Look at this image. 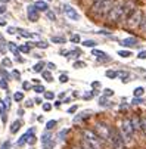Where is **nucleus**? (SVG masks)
Here are the masks:
<instances>
[{
	"label": "nucleus",
	"mask_w": 146,
	"mask_h": 149,
	"mask_svg": "<svg viewBox=\"0 0 146 149\" xmlns=\"http://www.w3.org/2000/svg\"><path fill=\"white\" fill-rule=\"evenodd\" d=\"M122 8H124V0H118L114 2L112 8L109 9L106 19L111 24H117V22H122Z\"/></svg>",
	"instance_id": "obj_1"
},
{
	"label": "nucleus",
	"mask_w": 146,
	"mask_h": 149,
	"mask_svg": "<svg viewBox=\"0 0 146 149\" xmlns=\"http://www.w3.org/2000/svg\"><path fill=\"white\" fill-rule=\"evenodd\" d=\"M120 133L124 139L126 143H131L133 142V137H134V130L131 127V123H130V118H124L121 121V125H120Z\"/></svg>",
	"instance_id": "obj_2"
},
{
	"label": "nucleus",
	"mask_w": 146,
	"mask_h": 149,
	"mask_svg": "<svg viewBox=\"0 0 146 149\" xmlns=\"http://www.w3.org/2000/svg\"><path fill=\"white\" fill-rule=\"evenodd\" d=\"M112 5H114V0H100V2H95L92 5V12L97 16H105V15H108Z\"/></svg>",
	"instance_id": "obj_3"
},
{
	"label": "nucleus",
	"mask_w": 146,
	"mask_h": 149,
	"mask_svg": "<svg viewBox=\"0 0 146 149\" xmlns=\"http://www.w3.org/2000/svg\"><path fill=\"white\" fill-rule=\"evenodd\" d=\"M102 142H109V136H111V127L106 124V123H103V121H97L95 124V130H93Z\"/></svg>",
	"instance_id": "obj_4"
},
{
	"label": "nucleus",
	"mask_w": 146,
	"mask_h": 149,
	"mask_svg": "<svg viewBox=\"0 0 146 149\" xmlns=\"http://www.w3.org/2000/svg\"><path fill=\"white\" fill-rule=\"evenodd\" d=\"M83 139H84L87 143H90L95 149H102V146H103V142L100 140V137L93 130H89V129L83 130Z\"/></svg>",
	"instance_id": "obj_5"
},
{
	"label": "nucleus",
	"mask_w": 146,
	"mask_h": 149,
	"mask_svg": "<svg viewBox=\"0 0 146 149\" xmlns=\"http://www.w3.org/2000/svg\"><path fill=\"white\" fill-rule=\"evenodd\" d=\"M109 143L112 145L114 149H126V142H124V139H122V136H121L118 129H112V127H111Z\"/></svg>",
	"instance_id": "obj_6"
},
{
	"label": "nucleus",
	"mask_w": 146,
	"mask_h": 149,
	"mask_svg": "<svg viewBox=\"0 0 146 149\" xmlns=\"http://www.w3.org/2000/svg\"><path fill=\"white\" fill-rule=\"evenodd\" d=\"M142 19H143V13H142V10H140V9H136V10L130 15V18L126 21V25H127V28H130V30L139 28L140 24H142Z\"/></svg>",
	"instance_id": "obj_7"
},
{
	"label": "nucleus",
	"mask_w": 146,
	"mask_h": 149,
	"mask_svg": "<svg viewBox=\"0 0 146 149\" xmlns=\"http://www.w3.org/2000/svg\"><path fill=\"white\" fill-rule=\"evenodd\" d=\"M134 10H136V6H134L133 0H127V2H124V8H122V22H124V21H127Z\"/></svg>",
	"instance_id": "obj_8"
},
{
	"label": "nucleus",
	"mask_w": 146,
	"mask_h": 149,
	"mask_svg": "<svg viewBox=\"0 0 146 149\" xmlns=\"http://www.w3.org/2000/svg\"><path fill=\"white\" fill-rule=\"evenodd\" d=\"M64 13H65V16H67L68 19H71V21H78V19H80L78 12H77L72 6H70V5H65V6H64Z\"/></svg>",
	"instance_id": "obj_9"
},
{
	"label": "nucleus",
	"mask_w": 146,
	"mask_h": 149,
	"mask_svg": "<svg viewBox=\"0 0 146 149\" xmlns=\"http://www.w3.org/2000/svg\"><path fill=\"white\" fill-rule=\"evenodd\" d=\"M27 16H28V19L31 21V22H35V21H38V10L33 5H30L27 8Z\"/></svg>",
	"instance_id": "obj_10"
},
{
	"label": "nucleus",
	"mask_w": 146,
	"mask_h": 149,
	"mask_svg": "<svg viewBox=\"0 0 146 149\" xmlns=\"http://www.w3.org/2000/svg\"><path fill=\"white\" fill-rule=\"evenodd\" d=\"M130 123H131V127H133V130L134 133L140 132V125H142V121H140V117L139 115H134L130 118Z\"/></svg>",
	"instance_id": "obj_11"
},
{
	"label": "nucleus",
	"mask_w": 146,
	"mask_h": 149,
	"mask_svg": "<svg viewBox=\"0 0 146 149\" xmlns=\"http://www.w3.org/2000/svg\"><path fill=\"white\" fill-rule=\"evenodd\" d=\"M38 12H47L50 8H49V5H47V2H43V0H38V2H35L34 5H33Z\"/></svg>",
	"instance_id": "obj_12"
},
{
	"label": "nucleus",
	"mask_w": 146,
	"mask_h": 149,
	"mask_svg": "<svg viewBox=\"0 0 146 149\" xmlns=\"http://www.w3.org/2000/svg\"><path fill=\"white\" fill-rule=\"evenodd\" d=\"M137 38H134V37H129V38H124V40H121V45L124 46V47H133V46H137Z\"/></svg>",
	"instance_id": "obj_13"
},
{
	"label": "nucleus",
	"mask_w": 146,
	"mask_h": 149,
	"mask_svg": "<svg viewBox=\"0 0 146 149\" xmlns=\"http://www.w3.org/2000/svg\"><path fill=\"white\" fill-rule=\"evenodd\" d=\"M93 56H96V59L97 61H109L111 58L108 56V53H105V52H102V50H97V49H93Z\"/></svg>",
	"instance_id": "obj_14"
},
{
	"label": "nucleus",
	"mask_w": 146,
	"mask_h": 149,
	"mask_svg": "<svg viewBox=\"0 0 146 149\" xmlns=\"http://www.w3.org/2000/svg\"><path fill=\"white\" fill-rule=\"evenodd\" d=\"M44 67H46L44 62H38V63H35V65L33 67V71L34 72H43V68Z\"/></svg>",
	"instance_id": "obj_15"
},
{
	"label": "nucleus",
	"mask_w": 146,
	"mask_h": 149,
	"mask_svg": "<svg viewBox=\"0 0 146 149\" xmlns=\"http://www.w3.org/2000/svg\"><path fill=\"white\" fill-rule=\"evenodd\" d=\"M16 31H19V33H21V37H25V38H33V37H34V34H33V33H30V31H27V30L16 28Z\"/></svg>",
	"instance_id": "obj_16"
},
{
	"label": "nucleus",
	"mask_w": 146,
	"mask_h": 149,
	"mask_svg": "<svg viewBox=\"0 0 146 149\" xmlns=\"http://www.w3.org/2000/svg\"><path fill=\"white\" fill-rule=\"evenodd\" d=\"M19 129H21V121H19V120H16V121L12 124V127H10V133H12V134H15Z\"/></svg>",
	"instance_id": "obj_17"
},
{
	"label": "nucleus",
	"mask_w": 146,
	"mask_h": 149,
	"mask_svg": "<svg viewBox=\"0 0 146 149\" xmlns=\"http://www.w3.org/2000/svg\"><path fill=\"white\" fill-rule=\"evenodd\" d=\"M118 77H121L122 81H129V78H130V72H127V71H118Z\"/></svg>",
	"instance_id": "obj_18"
},
{
	"label": "nucleus",
	"mask_w": 146,
	"mask_h": 149,
	"mask_svg": "<svg viewBox=\"0 0 146 149\" xmlns=\"http://www.w3.org/2000/svg\"><path fill=\"white\" fill-rule=\"evenodd\" d=\"M78 146H80L81 149H95V148H93L90 143H87L84 139H81V140H80V145H78Z\"/></svg>",
	"instance_id": "obj_19"
},
{
	"label": "nucleus",
	"mask_w": 146,
	"mask_h": 149,
	"mask_svg": "<svg viewBox=\"0 0 146 149\" xmlns=\"http://www.w3.org/2000/svg\"><path fill=\"white\" fill-rule=\"evenodd\" d=\"M96 45H97V43H96L95 40H84V41H83V46H86V47H93V49H95Z\"/></svg>",
	"instance_id": "obj_20"
},
{
	"label": "nucleus",
	"mask_w": 146,
	"mask_h": 149,
	"mask_svg": "<svg viewBox=\"0 0 146 149\" xmlns=\"http://www.w3.org/2000/svg\"><path fill=\"white\" fill-rule=\"evenodd\" d=\"M9 46H8V49L10 50V52H13V55L15 56H19V50L16 49V46H15V43H8Z\"/></svg>",
	"instance_id": "obj_21"
},
{
	"label": "nucleus",
	"mask_w": 146,
	"mask_h": 149,
	"mask_svg": "<svg viewBox=\"0 0 146 149\" xmlns=\"http://www.w3.org/2000/svg\"><path fill=\"white\" fill-rule=\"evenodd\" d=\"M140 121H142V125H140V130L143 132V134L146 136V115L140 117Z\"/></svg>",
	"instance_id": "obj_22"
},
{
	"label": "nucleus",
	"mask_w": 146,
	"mask_h": 149,
	"mask_svg": "<svg viewBox=\"0 0 146 149\" xmlns=\"http://www.w3.org/2000/svg\"><path fill=\"white\" fill-rule=\"evenodd\" d=\"M118 55L122 56V58H130V56H133V53H131L130 50H118Z\"/></svg>",
	"instance_id": "obj_23"
},
{
	"label": "nucleus",
	"mask_w": 146,
	"mask_h": 149,
	"mask_svg": "<svg viewBox=\"0 0 146 149\" xmlns=\"http://www.w3.org/2000/svg\"><path fill=\"white\" fill-rule=\"evenodd\" d=\"M133 93H134V97H140V96L145 93V89H143V87H136Z\"/></svg>",
	"instance_id": "obj_24"
},
{
	"label": "nucleus",
	"mask_w": 146,
	"mask_h": 149,
	"mask_svg": "<svg viewBox=\"0 0 146 149\" xmlns=\"http://www.w3.org/2000/svg\"><path fill=\"white\" fill-rule=\"evenodd\" d=\"M18 50H19V52H22V53H28L31 49H30V45H22V46H19V47H18Z\"/></svg>",
	"instance_id": "obj_25"
},
{
	"label": "nucleus",
	"mask_w": 146,
	"mask_h": 149,
	"mask_svg": "<svg viewBox=\"0 0 146 149\" xmlns=\"http://www.w3.org/2000/svg\"><path fill=\"white\" fill-rule=\"evenodd\" d=\"M41 75H43V78L47 80V81H53V77H52V74L49 71H43V72H41Z\"/></svg>",
	"instance_id": "obj_26"
},
{
	"label": "nucleus",
	"mask_w": 146,
	"mask_h": 149,
	"mask_svg": "<svg viewBox=\"0 0 146 149\" xmlns=\"http://www.w3.org/2000/svg\"><path fill=\"white\" fill-rule=\"evenodd\" d=\"M13 99H15L16 102H21V100L24 99V93H22V92H16V93L13 95Z\"/></svg>",
	"instance_id": "obj_27"
},
{
	"label": "nucleus",
	"mask_w": 146,
	"mask_h": 149,
	"mask_svg": "<svg viewBox=\"0 0 146 149\" xmlns=\"http://www.w3.org/2000/svg\"><path fill=\"white\" fill-rule=\"evenodd\" d=\"M105 75H106L108 78H117V77H118V71H106Z\"/></svg>",
	"instance_id": "obj_28"
},
{
	"label": "nucleus",
	"mask_w": 146,
	"mask_h": 149,
	"mask_svg": "<svg viewBox=\"0 0 146 149\" xmlns=\"http://www.w3.org/2000/svg\"><path fill=\"white\" fill-rule=\"evenodd\" d=\"M53 146H55V142H53L52 139H50V140H47L46 143H43V149H52Z\"/></svg>",
	"instance_id": "obj_29"
},
{
	"label": "nucleus",
	"mask_w": 146,
	"mask_h": 149,
	"mask_svg": "<svg viewBox=\"0 0 146 149\" xmlns=\"http://www.w3.org/2000/svg\"><path fill=\"white\" fill-rule=\"evenodd\" d=\"M67 134H68V129H64V130H60V132H59V134H58L59 140H64Z\"/></svg>",
	"instance_id": "obj_30"
},
{
	"label": "nucleus",
	"mask_w": 146,
	"mask_h": 149,
	"mask_svg": "<svg viewBox=\"0 0 146 149\" xmlns=\"http://www.w3.org/2000/svg\"><path fill=\"white\" fill-rule=\"evenodd\" d=\"M70 40H71V43L77 45V43H80V40H81V38H80V36H78V34H74V36H71V38H70Z\"/></svg>",
	"instance_id": "obj_31"
},
{
	"label": "nucleus",
	"mask_w": 146,
	"mask_h": 149,
	"mask_svg": "<svg viewBox=\"0 0 146 149\" xmlns=\"http://www.w3.org/2000/svg\"><path fill=\"white\" fill-rule=\"evenodd\" d=\"M46 16H47L50 21H55V19H56V15H55V12H53V10H50V9L46 12Z\"/></svg>",
	"instance_id": "obj_32"
},
{
	"label": "nucleus",
	"mask_w": 146,
	"mask_h": 149,
	"mask_svg": "<svg viewBox=\"0 0 146 149\" xmlns=\"http://www.w3.org/2000/svg\"><path fill=\"white\" fill-rule=\"evenodd\" d=\"M34 92L35 93H44V87L41 84H37V86H34Z\"/></svg>",
	"instance_id": "obj_33"
},
{
	"label": "nucleus",
	"mask_w": 146,
	"mask_h": 149,
	"mask_svg": "<svg viewBox=\"0 0 146 149\" xmlns=\"http://www.w3.org/2000/svg\"><path fill=\"white\" fill-rule=\"evenodd\" d=\"M52 41H53V43H65V38L64 37H52Z\"/></svg>",
	"instance_id": "obj_34"
},
{
	"label": "nucleus",
	"mask_w": 146,
	"mask_h": 149,
	"mask_svg": "<svg viewBox=\"0 0 146 149\" xmlns=\"http://www.w3.org/2000/svg\"><path fill=\"white\" fill-rule=\"evenodd\" d=\"M86 67V63L83 62V61H77V62H74V68H84Z\"/></svg>",
	"instance_id": "obj_35"
},
{
	"label": "nucleus",
	"mask_w": 146,
	"mask_h": 149,
	"mask_svg": "<svg viewBox=\"0 0 146 149\" xmlns=\"http://www.w3.org/2000/svg\"><path fill=\"white\" fill-rule=\"evenodd\" d=\"M34 45H35L37 47H40V49H47V46H49V45L44 43V41H37V43H34Z\"/></svg>",
	"instance_id": "obj_36"
},
{
	"label": "nucleus",
	"mask_w": 146,
	"mask_h": 149,
	"mask_svg": "<svg viewBox=\"0 0 146 149\" xmlns=\"http://www.w3.org/2000/svg\"><path fill=\"white\" fill-rule=\"evenodd\" d=\"M55 125H56V121H55V120H50V121L46 124V129H47V130H52Z\"/></svg>",
	"instance_id": "obj_37"
},
{
	"label": "nucleus",
	"mask_w": 146,
	"mask_h": 149,
	"mask_svg": "<svg viewBox=\"0 0 146 149\" xmlns=\"http://www.w3.org/2000/svg\"><path fill=\"white\" fill-rule=\"evenodd\" d=\"M50 139H52V134H50V133H44V134H43V137H41V142L46 143V142H47V140H50Z\"/></svg>",
	"instance_id": "obj_38"
},
{
	"label": "nucleus",
	"mask_w": 146,
	"mask_h": 149,
	"mask_svg": "<svg viewBox=\"0 0 146 149\" xmlns=\"http://www.w3.org/2000/svg\"><path fill=\"white\" fill-rule=\"evenodd\" d=\"M2 65H3V67H10V65H12V61H10L9 58H5V59L2 61Z\"/></svg>",
	"instance_id": "obj_39"
},
{
	"label": "nucleus",
	"mask_w": 146,
	"mask_h": 149,
	"mask_svg": "<svg viewBox=\"0 0 146 149\" xmlns=\"http://www.w3.org/2000/svg\"><path fill=\"white\" fill-rule=\"evenodd\" d=\"M0 87H2L3 90H8V81L2 78V80H0Z\"/></svg>",
	"instance_id": "obj_40"
},
{
	"label": "nucleus",
	"mask_w": 146,
	"mask_h": 149,
	"mask_svg": "<svg viewBox=\"0 0 146 149\" xmlns=\"http://www.w3.org/2000/svg\"><path fill=\"white\" fill-rule=\"evenodd\" d=\"M140 28H142V31L146 34V16L142 19V24H140Z\"/></svg>",
	"instance_id": "obj_41"
},
{
	"label": "nucleus",
	"mask_w": 146,
	"mask_h": 149,
	"mask_svg": "<svg viewBox=\"0 0 146 149\" xmlns=\"http://www.w3.org/2000/svg\"><path fill=\"white\" fill-rule=\"evenodd\" d=\"M108 103H109V102H108L106 97H100V99H99V105H102V106H106Z\"/></svg>",
	"instance_id": "obj_42"
},
{
	"label": "nucleus",
	"mask_w": 146,
	"mask_h": 149,
	"mask_svg": "<svg viewBox=\"0 0 146 149\" xmlns=\"http://www.w3.org/2000/svg\"><path fill=\"white\" fill-rule=\"evenodd\" d=\"M44 97H46L47 100H52V99L55 97V93H52V92H46V93H44Z\"/></svg>",
	"instance_id": "obj_43"
},
{
	"label": "nucleus",
	"mask_w": 146,
	"mask_h": 149,
	"mask_svg": "<svg viewBox=\"0 0 146 149\" xmlns=\"http://www.w3.org/2000/svg\"><path fill=\"white\" fill-rule=\"evenodd\" d=\"M68 80H70V78H68V75H67V74H62V75L59 77V81H60V83H67Z\"/></svg>",
	"instance_id": "obj_44"
},
{
	"label": "nucleus",
	"mask_w": 146,
	"mask_h": 149,
	"mask_svg": "<svg viewBox=\"0 0 146 149\" xmlns=\"http://www.w3.org/2000/svg\"><path fill=\"white\" fill-rule=\"evenodd\" d=\"M131 103H133V105H139V103H143V99H140V97H134V99L131 100Z\"/></svg>",
	"instance_id": "obj_45"
},
{
	"label": "nucleus",
	"mask_w": 146,
	"mask_h": 149,
	"mask_svg": "<svg viewBox=\"0 0 146 149\" xmlns=\"http://www.w3.org/2000/svg\"><path fill=\"white\" fill-rule=\"evenodd\" d=\"M137 58H139V59H146V50H142V52L137 55Z\"/></svg>",
	"instance_id": "obj_46"
},
{
	"label": "nucleus",
	"mask_w": 146,
	"mask_h": 149,
	"mask_svg": "<svg viewBox=\"0 0 146 149\" xmlns=\"http://www.w3.org/2000/svg\"><path fill=\"white\" fill-rule=\"evenodd\" d=\"M52 109V105L50 103H44L43 105V111H50Z\"/></svg>",
	"instance_id": "obj_47"
},
{
	"label": "nucleus",
	"mask_w": 146,
	"mask_h": 149,
	"mask_svg": "<svg viewBox=\"0 0 146 149\" xmlns=\"http://www.w3.org/2000/svg\"><path fill=\"white\" fill-rule=\"evenodd\" d=\"M9 146H10V142L8 140V142H5V143L2 145V148H0V149H9Z\"/></svg>",
	"instance_id": "obj_48"
},
{
	"label": "nucleus",
	"mask_w": 146,
	"mask_h": 149,
	"mask_svg": "<svg viewBox=\"0 0 146 149\" xmlns=\"http://www.w3.org/2000/svg\"><path fill=\"white\" fill-rule=\"evenodd\" d=\"M112 95H114V90H111V89L105 90V96H112Z\"/></svg>",
	"instance_id": "obj_49"
},
{
	"label": "nucleus",
	"mask_w": 146,
	"mask_h": 149,
	"mask_svg": "<svg viewBox=\"0 0 146 149\" xmlns=\"http://www.w3.org/2000/svg\"><path fill=\"white\" fill-rule=\"evenodd\" d=\"M15 31H16L15 27H9V28H8V33H9V34H15Z\"/></svg>",
	"instance_id": "obj_50"
},
{
	"label": "nucleus",
	"mask_w": 146,
	"mask_h": 149,
	"mask_svg": "<svg viewBox=\"0 0 146 149\" xmlns=\"http://www.w3.org/2000/svg\"><path fill=\"white\" fill-rule=\"evenodd\" d=\"M75 111H77V106H75V105H74V106H71V108L68 109V112H70V114H74Z\"/></svg>",
	"instance_id": "obj_51"
},
{
	"label": "nucleus",
	"mask_w": 146,
	"mask_h": 149,
	"mask_svg": "<svg viewBox=\"0 0 146 149\" xmlns=\"http://www.w3.org/2000/svg\"><path fill=\"white\" fill-rule=\"evenodd\" d=\"M47 67H49V70H55V68H56L53 62H47Z\"/></svg>",
	"instance_id": "obj_52"
},
{
	"label": "nucleus",
	"mask_w": 146,
	"mask_h": 149,
	"mask_svg": "<svg viewBox=\"0 0 146 149\" xmlns=\"http://www.w3.org/2000/svg\"><path fill=\"white\" fill-rule=\"evenodd\" d=\"M6 12V6L5 5H0V13H5Z\"/></svg>",
	"instance_id": "obj_53"
},
{
	"label": "nucleus",
	"mask_w": 146,
	"mask_h": 149,
	"mask_svg": "<svg viewBox=\"0 0 146 149\" xmlns=\"http://www.w3.org/2000/svg\"><path fill=\"white\" fill-rule=\"evenodd\" d=\"M5 25H6V21L0 18V27H5Z\"/></svg>",
	"instance_id": "obj_54"
},
{
	"label": "nucleus",
	"mask_w": 146,
	"mask_h": 149,
	"mask_svg": "<svg viewBox=\"0 0 146 149\" xmlns=\"http://www.w3.org/2000/svg\"><path fill=\"white\" fill-rule=\"evenodd\" d=\"M12 74H13V77H15V78H19V72H18V71H13Z\"/></svg>",
	"instance_id": "obj_55"
},
{
	"label": "nucleus",
	"mask_w": 146,
	"mask_h": 149,
	"mask_svg": "<svg viewBox=\"0 0 146 149\" xmlns=\"http://www.w3.org/2000/svg\"><path fill=\"white\" fill-rule=\"evenodd\" d=\"M60 103H62L60 100H56V102H55V106H56V108H59V106H60Z\"/></svg>",
	"instance_id": "obj_56"
},
{
	"label": "nucleus",
	"mask_w": 146,
	"mask_h": 149,
	"mask_svg": "<svg viewBox=\"0 0 146 149\" xmlns=\"http://www.w3.org/2000/svg\"><path fill=\"white\" fill-rule=\"evenodd\" d=\"M92 86H93V87H99V86H100V84H99V83L96 81V83H92Z\"/></svg>",
	"instance_id": "obj_57"
},
{
	"label": "nucleus",
	"mask_w": 146,
	"mask_h": 149,
	"mask_svg": "<svg viewBox=\"0 0 146 149\" xmlns=\"http://www.w3.org/2000/svg\"><path fill=\"white\" fill-rule=\"evenodd\" d=\"M24 89H30V83H24Z\"/></svg>",
	"instance_id": "obj_58"
},
{
	"label": "nucleus",
	"mask_w": 146,
	"mask_h": 149,
	"mask_svg": "<svg viewBox=\"0 0 146 149\" xmlns=\"http://www.w3.org/2000/svg\"><path fill=\"white\" fill-rule=\"evenodd\" d=\"M0 2H2V3L5 5V3H8V2H10V0H0Z\"/></svg>",
	"instance_id": "obj_59"
},
{
	"label": "nucleus",
	"mask_w": 146,
	"mask_h": 149,
	"mask_svg": "<svg viewBox=\"0 0 146 149\" xmlns=\"http://www.w3.org/2000/svg\"><path fill=\"white\" fill-rule=\"evenodd\" d=\"M71 149H81V148H80V146H72Z\"/></svg>",
	"instance_id": "obj_60"
},
{
	"label": "nucleus",
	"mask_w": 146,
	"mask_h": 149,
	"mask_svg": "<svg viewBox=\"0 0 146 149\" xmlns=\"http://www.w3.org/2000/svg\"><path fill=\"white\" fill-rule=\"evenodd\" d=\"M93 2H100V0H93Z\"/></svg>",
	"instance_id": "obj_61"
},
{
	"label": "nucleus",
	"mask_w": 146,
	"mask_h": 149,
	"mask_svg": "<svg viewBox=\"0 0 146 149\" xmlns=\"http://www.w3.org/2000/svg\"><path fill=\"white\" fill-rule=\"evenodd\" d=\"M47 2H52V0H47Z\"/></svg>",
	"instance_id": "obj_62"
}]
</instances>
